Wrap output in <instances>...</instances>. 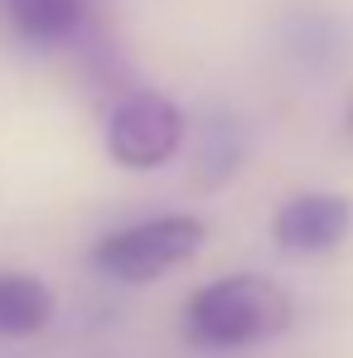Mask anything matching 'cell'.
<instances>
[{"instance_id":"cell-6","label":"cell","mask_w":353,"mask_h":358,"mask_svg":"<svg viewBox=\"0 0 353 358\" xmlns=\"http://www.w3.org/2000/svg\"><path fill=\"white\" fill-rule=\"evenodd\" d=\"M54 320V291L29 271H0V334L29 339Z\"/></svg>"},{"instance_id":"cell-1","label":"cell","mask_w":353,"mask_h":358,"mask_svg":"<svg viewBox=\"0 0 353 358\" xmlns=\"http://www.w3.org/2000/svg\"><path fill=\"white\" fill-rule=\"evenodd\" d=\"M295 324L291 296L257 271H237L223 281L199 286L184 305V339L208 354H233L266 339H281Z\"/></svg>"},{"instance_id":"cell-5","label":"cell","mask_w":353,"mask_h":358,"mask_svg":"<svg viewBox=\"0 0 353 358\" xmlns=\"http://www.w3.org/2000/svg\"><path fill=\"white\" fill-rule=\"evenodd\" d=\"M87 10H92V0H5L15 34L29 44H44V49L68 44L87 24Z\"/></svg>"},{"instance_id":"cell-7","label":"cell","mask_w":353,"mask_h":358,"mask_svg":"<svg viewBox=\"0 0 353 358\" xmlns=\"http://www.w3.org/2000/svg\"><path fill=\"white\" fill-rule=\"evenodd\" d=\"M247 155V136L233 117H203L194 126V170H199V184L203 189H218L237 175Z\"/></svg>"},{"instance_id":"cell-3","label":"cell","mask_w":353,"mask_h":358,"mask_svg":"<svg viewBox=\"0 0 353 358\" xmlns=\"http://www.w3.org/2000/svg\"><path fill=\"white\" fill-rule=\"evenodd\" d=\"M189 121L165 92L131 87L107 112V155L121 170H160L179 155Z\"/></svg>"},{"instance_id":"cell-8","label":"cell","mask_w":353,"mask_h":358,"mask_svg":"<svg viewBox=\"0 0 353 358\" xmlns=\"http://www.w3.org/2000/svg\"><path fill=\"white\" fill-rule=\"evenodd\" d=\"M349 131H353V112H349Z\"/></svg>"},{"instance_id":"cell-4","label":"cell","mask_w":353,"mask_h":358,"mask_svg":"<svg viewBox=\"0 0 353 358\" xmlns=\"http://www.w3.org/2000/svg\"><path fill=\"white\" fill-rule=\"evenodd\" d=\"M353 233V199L349 194H295L276 208L271 238L286 257H324Z\"/></svg>"},{"instance_id":"cell-2","label":"cell","mask_w":353,"mask_h":358,"mask_svg":"<svg viewBox=\"0 0 353 358\" xmlns=\"http://www.w3.org/2000/svg\"><path fill=\"white\" fill-rule=\"evenodd\" d=\"M208 238L203 218L194 213H160V218H145V223H131V228H117L92 247V266L112 281H126V286H145L165 271L184 266Z\"/></svg>"}]
</instances>
